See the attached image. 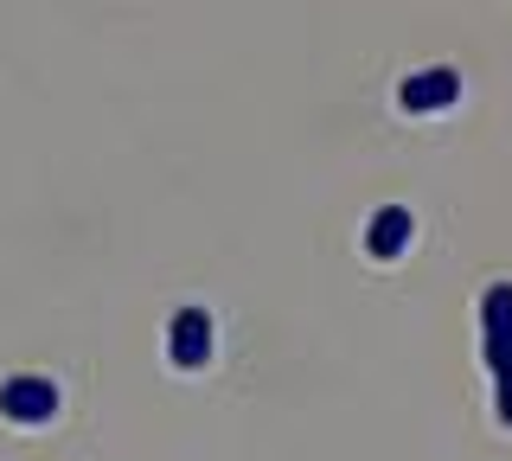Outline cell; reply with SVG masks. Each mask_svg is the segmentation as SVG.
I'll use <instances>...</instances> for the list:
<instances>
[{
  "mask_svg": "<svg viewBox=\"0 0 512 461\" xmlns=\"http://www.w3.org/2000/svg\"><path fill=\"white\" fill-rule=\"evenodd\" d=\"M480 359L493 372V410L512 429V282H493L480 295Z\"/></svg>",
  "mask_w": 512,
  "mask_h": 461,
  "instance_id": "1",
  "label": "cell"
},
{
  "mask_svg": "<svg viewBox=\"0 0 512 461\" xmlns=\"http://www.w3.org/2000/svg\"><path fill=\"white\" fill-rule=\"evenodd\" d=\"M410 231H416L410 205H378L372 225H365V250H372L378 263H391V257H404V250H410Z\"/></svg>",
  "mask_w": 512,
  "mask_h": 461,
  "instance_id": "5",
  "label": "cell"
},
{
  "mask_svg": "<svg viewBox=\"0 0 512 461\" xmlns=\"http://www.w3.org/2000/svg\"><path fill=\"white\" fill-rule=\"evenodd\" d=\"M455 97H461V77L448 65H429V71H416V77L397 84V103H404L410 116H436V109H448Z\"/></svg>",
  "mask_w": 512,
  "mask_h": 461,
  "instance_id": "4",
  "label": "cell"
},
{
  "mask_svg": "<svg viewBox=\"0 0 512 461\" xmlns=\"http://www.w3.org/2000/svg\"><path fill=\"white\" fill-rule=\"evenodd\" d=\"M0 417L7 423H52L58 417V385L39 372H20L0 385Z\"/></svg>",
  "mask_w": 512,
  "mask_h": 461,
  "instance_id": "2",
  "label": "cell"
},
{
  "mask_svg": "<svg viewBox=\"0 0 512 461\" xmlns=\"http://www.w3.org/2000/svg\"><path fill=\"white\" fill-rule=\"evenodd\" d=\"M167 359L180 365V372H199L205 359H212V314L205 308H180L167 321Z\"/></svg>",
  "mask_w": 512,
  "mask_h": 461,
  "instance_id": "3",
  "label": "cell"
}]
</instances>
